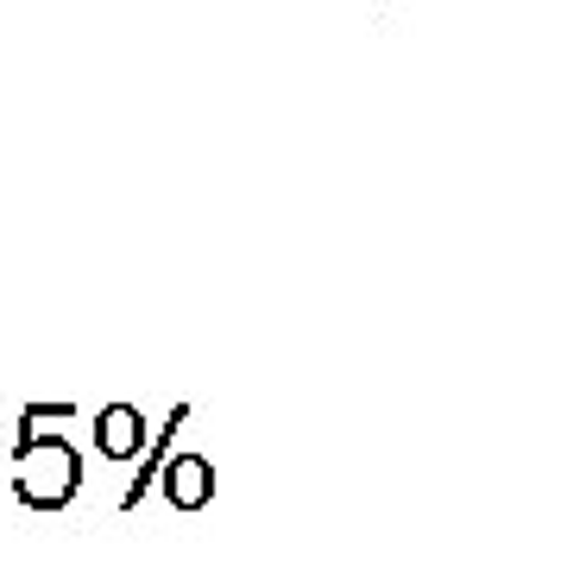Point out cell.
Masks as SVG:
<instances>
[{"label": "cell", "mask_w": 567, "mask_h": 567, "mask_svg": "<svg viewBox=\"0 0 567 567\" xmlns=\"http://www.w3.org/2000/svg\"><path fill=\"white\" fill-rule=\"evenodd\" d=\"M82 492V454L58 429L25 423L13 442V498L25 511H63Z\"/></svg>", "instance_id": "6da1fadb"}, {"label": "cell", "mask_w": 567, "mask_h": 567, "mask_svg": "<svg viewBox=\"0 0 567 567\" xmlns=\"http://www.w3.org/2000/svg\"><path fill=\"white\" fill-rule=\"evenodd\" d=\"M95 447H102L107 461H145V447H152V429L133 404H107L95 410Z\"/></svg>", "instance_id": "7a4b0ae2"}, {"label": "cell", "mask_w": 567, "mask_h": 567, "mask_svg": "<svg viewBox=\"0 0 567 567\" xmlns=\"http://www.w3.org/2000/svg\"><path fill=\"white\" fill-rule=\"evenodd\" d=\"M164 498L177 511H203L215 498V466L203 454H177V461H164Z\"/></svg>", "instance_id": "3957f363"}, {"label": "cell", "mask_w": 567, "mask_h": 567, "mask_svg": "<svg viewBox=\"0 0 567 567\" xmlns=\"http://www.w3.org/2000/svg\"><path fill=\"white\" fill-rule=\"evenodd\" d=\"M189 423V404H177L171 410V416H164V435H152V447H145V461H140V473H133V480H126V492H121V511H133L145 498V492L158 486L164 480V447L177 442V429Z\"/></svg>", "instance_id": "277c9868"}]
</instances>
